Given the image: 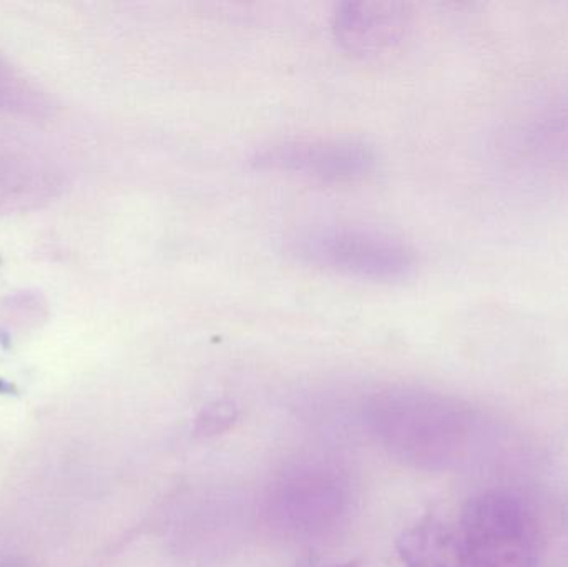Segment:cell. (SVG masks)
Here are the masks:
<instances>
[{
  "mask_svg": "<svg viewBox=\"0 0 568 567\" xmlns=\"http://www.w3.org/2000/svg\"><path fill=\"white\" fill-rule=\"evenodd\" d=\"M294 262L369 282H403L414 275L416 253L393 236L354 226H307L284 239Z\"/></svg>",
  "mask_w": 568,
  "mask_h": 567,
  "instance_id": "obj_1",
  "label": "cell"
},
{
  "mask_svg": "<svg viewBox=\"0 0 568 567\" xmlns=\"http://www.w3.org/2000/svg\"><path fill=\"white\" fill-rule=\"evenodd\" d=\"M466 567H539L542 535L529 506L510 492L489 489L460 516Z\"/></svg>",
  "mask_w": 568,
  "mask_h": 567,
  "instance_id": "obj_2",
  "label": "cell"
},
{
  "mask_svg": "<svg viewBox=\"0 0 568 567\" xmlns=\"http://www.w3.org/2000/svg\"><path fill=\"white\" fill-rule=\"evenodd\" d=\"M373 146L354 139L283 140L256 150L250 165L260 172L290 173L321 182H351L376 169Z\"/></svg>",
  "mask_w": 568,
  "mask_h": 567,
  "instance_id": "obj_3",
  "label": "cell"
},
{
  "mask_svg": "<svg viewBox=\"0 0 568 567\" xmlns=\"http://www.w3.org/2000/svg\"><path fill=\"white\" fill-rule=\"evenodd\" d=\"M65 172L47 156L0 146V215L42 209L65 190Z\"/></svg>",
  "mask_w": 568,
  "mask_h": 567,
  "instance_id": "obj_4",
  "label": "cell"
},
{
  "mask_svg": "<svg viewBox=\"0 0 568 567\" xmlns=\"http://www.w3.org/2000/svg\"><path fill=\"white\" fill-rule=\"evenodd\" d=\"M510 146L520 162L568 179V92L530 110L510 133Z\"/></svg>",
  "mask_w": 568,
  "mask_h": 567,
  "instance_id": "obj_5",
  "label": "cell"
},
{
  "mask_svg": "<svg viewBox=\"0 0 568 567\" xmlns=\"http://www.w3.org/2000/svg\"><path fill=\"white\" fill-rule=\"evenodd\" d=\"M406 19L394 3L344 2L333 13V32L347 52L376 55L404 36Z\"/></svg>",
  "mask_w": 568,
  "mask_h": 567,
  "instance_id": "obj_6",
  "label": "cell"
},
{
  "mask_svg": "<svg viewBox=\"0 0 568 567\" xmlns=\"http://www.w3.org/2000/svg\"><path fill=\"white\" fill-rule=\"evenodd\" d=\"M396 546L404 567H466L460 531L433 515L404 529Z\"/></svg>",
  "mask_w": 568,
  "mask_h": 567,
  "instance_id": "obj_7",
  "label": "cell"
},
{
  "mask_svg": "<svg viewBox=\"0 0 568 567\" xmlns=\"http://www.w3.org/2000/svg\"><path fill=\"white\" fill-rule=\"evenodd\" d=\"M52 103L43 90L0 57V110L20 115L43 117Z\"/></svg>",
  "mask_w": 568,
  "mask_h": 567,
  "instance_id": "obj_8",
  "label": "cell"
},
{
  "mask_svg": "<svg viewBox=\"0 0 568 567\" xmlns=\"http://www.w3.org/2000/svg\"><path fill=\"white\" fill-rule=\"evenodd\" d=\"M336 567H364V566L359 565V563H349V565L336 566Z\"/></svg>",
  "mask_w": 568,
  "mask_h": 567,
  "instance_id": "obj_9",
  "label": "cell"
}]
</instances>
